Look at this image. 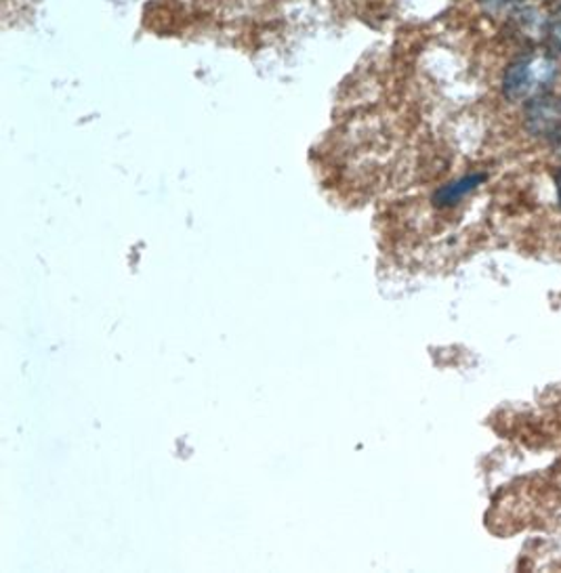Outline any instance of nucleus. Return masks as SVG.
Here are the masks:
<instances>
[{"label": "nucleus", "instance_id": "nucleus-1", "mask_svg": "<svg viewBox=\"0 0 561 573\" xmlns=\"http://www.w3.org/2000/svg\"><path fill=\"white\" fill-rule=\"evenodd\" d=\"M555 61L547 55H528L509 63L502 76V93L509 101H523L539 95L555 79Z\"/></svg>", "mask_w": 561, "mask_h": 573}, {"label": "nucleus", "instance_id": "nucleus-2", "mask_svg": "<svg viewBox=\"0 0 561 573\" xmlns=\"http://www.w3.org/2000/svg\"><path fill=\"white\" fill-rule=\"evenodd\" d=\"M528 126L537 135L555 137L558 133H561L560 101L537 95L528 105Z\"/></svg>", "mask_w": 561, "mask_h": 573}, {"label": "nucleus", "instance_id": "nucleus-3", "mask_svg": "<svg viewBox=\"0 0 561 573\" xmlns=\"http://www.w3.org/2000/svg\"><path fill=\"white\" fill-rule=\"evenodd\" d=\"M483 181H486L483 173H476V175H467V177L457 178V181L443 185V187H440V190L436 192L434 204H436L438 208L455 206V204H459L462 198H467L471 192H476Z\"/></svg>", "mask_w": 561, "mask_h": 573}, {"label": "nucleus", "instance_id": "nucleus-4", "mask_svg": "<svg viewBox=\"0 0 561 573\" xmlns=\"http://www.w3.org/2000/svg\"><path fill=\"white\" fill-rule=\"evenodd\" d=\"M547 39L555 53H561V9L549 20L547 25Z\"/></svg>", "mask_w": 561, "mask_h": 573}, {"label": "nucleus", "instance_id": "nucleus-5", "mask_svg": "<svg viewBox=\"0 0 561 573\" xmlns=\"http://www.w3.org/2000/svg\"><path fill=\"white\" fill-rule=\"evenodd\" d=\"M492 9H501V7H507L509 2H513V0H486Z\"/></svg>", "mask_w": 561, "mask_h": 573}, {"label": "nucleus", "instance_id": "nucleus-6", "mask_svg": "<svg viewBox=\"0 0 561 573\" xmlns=\"http://www.w3.org/2000/svg\"><path fill=\"white\" fill-rule=\"evenodd\" d=\"M558 194H560V204H561V173H560V177H558Z\"/></svg>", "mask_w": 561, "mask_h": 573}]
</instances>
